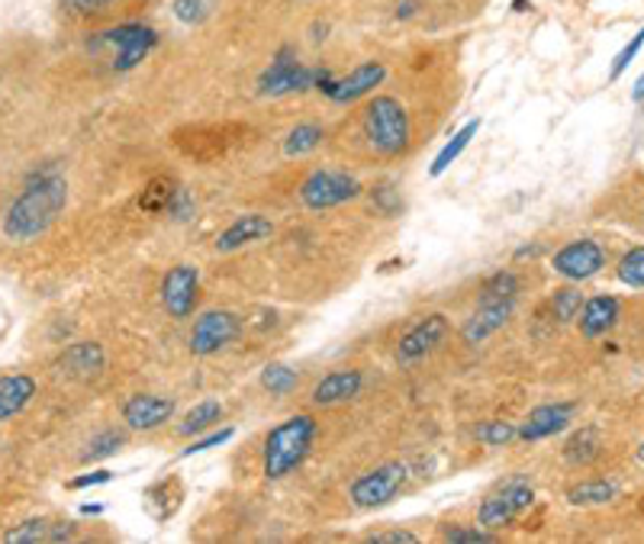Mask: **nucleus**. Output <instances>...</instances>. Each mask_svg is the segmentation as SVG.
<instances>
[{
    "mask_svg": "<svg viewBox=\"0 0 644 544\" xmlns=\"http://www.w3.org/2000/svg\"><path fill=\"white\" fill-rule=\"evenodd\" d=\"M65 206H68V181L59 172H43V175L36 172L3 213L7 243L30 245L43 239L56 226Z\"/></svg>",
    "mask_w": 644,
    "mask_h": 544,
    "instance_id": "1",
    "label": "nucleus"
},
{
    "mask_svg": "<svg viewBox=\"0 0 644 544\" xmlns=\"http://www.w3.org/2000/svg\"><path fill=\"white\" fill-rule=\"evenodd\" d=\"M316 435H319V425L309 413H296L291 419L274 425L261 445V477L268 484H278L296 474L306 464L316 445Z\"/></svg>",
    "mask_w": 644,
    "mask_h": 544,
    "instance_id": "2",
    "label": "nucleus"
},
{
    "mask_svg": "<svg viewBox=\"0 0 644 544\" xmlns=\"http://www.w3.org/2000/svg\"><path fill=\"white\" fill-rule=\"evenodd\" d=\"M361 126H364V139L367 145L384 155V158H397L410 149L412 126L407 107L390 97V94H377L367 100L364 114H361Z\"/></svg>",
    "mask_w": 644,
    "mask_h": 544,
    "instance_id": "3",
    "label": "nucleus"
},
{
    "mask_svg": "<svg viewBox=\"0 0 644 544\" xmlns=\"http://www.w3.org/2000/svg\"><path fill=\"white\" fill-rule=\"evenodd\" d=\"M159 43H162V36L149 23H119L114 29L94 33L87 39V49L91 52H110L114 71L126 74V71H132L136 64L149 59L159 49Z\"/></svg>",
    "mask_w": 644,
    "mask_h": 544,
    "instance_id": "4",
    "label": "nucleus"
},
{
    "mask_svg": "<svg viewBox=\"0 0 644 544\" xmlns=\"http://www.w3.org/2000/svg\"><path fill=\"white\" fill-rule=\"evenodd\" d=\"M364 193L361 181L349 175V172H336V168H316L313 175H306L296 197L306 210L313 213H323V210H336V206H346Z\"/></svg>",
    "mask_w": 644,
    "mask_h": 544,
    "instance_id": "5",
    "label": "nucleus"
},
{
    "mask_svg": "<svg viewBox=\"0 0 644 544\" xmlns=\"http://www.w3.org/2000/svg\"><path fill=\"white\" fill-rule=\"evenodd\" d=\"M410 481V464L407 461H387L377 464L371 471H364L361 477H354L349 486V499L354 509H380L387 502H394L400 496V489Z\"/></svg>",
    "mask_w": 644,
    "mask_h": 544,
    "instance_id": "6",
    "label": "nucleus"
},
{
    "mask_svg": "<svg viewBox=\"0 0 644 544\" xmlns=\"http://www.w3.org/2000/svg\"><path fill=\"white\" fill-rule=\"evenodd\" d=\"M258 94L261 97H288V94H303L316 87V68H306L296 59L293 46H281L274 52L271 64L258 74Z\"/></svg>",
    "mask_w": 644,
    "mask_h": 544,
    "instance_id": "7",
    "label": "nucleus"
},
{
    "mask_svg": "<svg viewBox=\"0 0 644 544\" xmlns=\"http://www.w3.org/2000/svg\"><path fill=\"white\" fill-rule=\"evenodd\" d=\"M535 506V489L526 481H510L500 489H493L480 506H477V525L500 532L513 522H519L528 509Z\"/></svg>",
    "mask_w": 644,
    "mask_h": 544,
    "instance_id": "8",
    "label": "nucleus"
},
{
    "mask_svg": "<svg viewBox=\"0 0 644 544\" xmlns=\"http://www.w3.org/2000/svg\"><path fill=\"white\" fill-rule=\"evenodd\" d=\"M238 335H242V319L233 309H207L194 319L187 345H190L194 358H210V355H220L223 348H230Z\"/></svg>",
    "mask_w": 644,
    "mask_h": 544,
    "instance_id": "9",
    "label": "nucleus"
},
{
    "mask_svg": "<svg viewBox=\"0 0 644 544\" xmlns=\"http://www.w3.org/2000/svg\"><path fill=\"white\" fill-rule=\"evenodd\" d=\"M602 268H606V248L593 239H574L564 248H558L551 258V271L571 284H584L589 277H596Z\"/></svg>",
    "mask_w": 644,
    "mask_h": 544,
    "instance_id": "10",
    "label": "nucleus"
},
{
    "mask_svg": "<svg viewBox=\"0 0 644 544\" xmlns=\"http://www.w3.org/2000/svg\"><path fill=\"white\" fill-rule=\"evenodd\" d=\"M448 335V316L445 312H429L422 316L415 326L403 332V339L397 342V362L400 364H419L429 358Z\"/></svg>",
    "mask_w": 644,
    "mask_h": 544,
    "instance_id": "11",
    "label": "nucleus"
},
{
    "mask_svg": "<svg viewBox=\"0 0 644 544\" xmlns=\"http://www.w3.org/2000/svg\"><path fill=\"white\" fill-rule=\"evenodd\" d=\"M200 300V268L175 264L162 281V306L172 319H190Z\"/></svg>",
    "mask_w": 644,
    "mask_h": 544,
    "instance_id": "12",
    "label": "nucleus"
},
{
    "mask_svg": "<svg viewBox=\"0 0 644 544\" xmlns=\"http://www.w3.org/2000/svg\"><path fill=\"white\" fill-rule=\"evenodd\" d=\"M384 81H387V64H384V61H361V64H354L346 78H336V81L329 84L326 97H329L332 104L346 107V104H354V100L374 94Z\"/></svg>",
    "mask_w": 644,
    "mask_h": 544,
    "instance_id": "13",
    "label": "nucleus"
},
{
    "mask_svg": "<svg viewBox=\"0 0 644 544\" xmlns=\"http://www.w3.org/2000/svg\"><path fill=\"white\" fill-rule=\"evenodd\" d=\"M177 413V403L172 397L159 393H136L122 403V423L129 431H155L165 423H172Z\"/></svg>",
    "mask_w": 644,
    "mask_h": 544,
    "instance_id": "14",
    "label": "nucleus"
},
{
    "mask_svg": "<svg viewBox=\"0 0 644 544\" xmlns=\"http://www.w3.org/2000/svg\"><path fill=\"white\" fill-rule=\"evenodd\" d=\"M361 390H364V374L358 367H339L329 370L323 380H316V387L309 390V403L319 410H332L352 403L354 397H361Z\"/></svg>",
    "mask_w": 644,
    "mask_h": 544,
    "instance_id": "15",
    "label": "nucleus"
},
{
    "mask_svg": "<svg viewBox=\"0 0 644 544\" xmlns=\"http://www.w3.org/2000/svg\"><path fill=\"white\" fill-rule=\"evenodd\" d=\"M271 236H274V223L265 213H242V216H235L233 223L216 236L213 248L220 255H233V251H242L248 245L265 243Z\"/></svg>",
    "mask_w": 644,
    "mask_h": 544,
    "instance_id": "16",
    "label": "nucleus"
},
{
    "mask_svg": "<svg viewBox=\"0 0 644 544\" xmlns=\"http://www.w3.org/2000/svg\"><path fill=\"white\" fill-rule=\"evenodd\" d=\"M574 413H577L574 403H541V406H535L519 423V441L554 438L558 431H564L567 425L574 423Z\"/></svg>",
    "mask_w": 644,
    "mask_h": 544,
    "instance_id": "17",
    "label": "nucleus"
},
{
    "mask_svg": "<svg viewBox=\"0 0 644 544\" xmlns=\"http://www.w3.org/2000/svg\"><path fill=\"white\" fill-rule=\"evenodd\" d=\"M513 309H516V300L480 303V306H477V309H473V312L468 316L465 329H461V339H465V345H470V348L483 345L490 335H496V332H500V329L510 322Z\"/></svg>",
    "mask_w": 644,
    "mask_h": 544,
    "instance_id": "18",
    "label": "nucleus"
},
{
    "mask_svg": "<svg viewBox=\"0 0 644 544\" xmlns=\"http://www.w3.org/2000/svg\"><path fill=\"white\" fill-rule=\"evenodd\" d=\"M107 367V355L97 342H74L61 352L59 370L71 380H81V383H91L104 374Z\"/></svg>",
    "mask_w": 644,
    "mask_h": 544,
    "instance_id": "19",
    "label": "nucleus"
},
{
    "mask_svg": "<svg viewBox=\"0 0 644 544\" xmlns=\"http://www.w3.org/2000/svg\"><path fill=\"white\" fill-rule=\"evenodd\" d=\"M619 300L609 297V294H599V297H589L581 306L577 312V326H581V335L584 339H606L612 332V326L619 322Z\"/></svg>",
    "mask_w": 644,
    "mask_h": 544,
    "instance_id": "20",
    "label": "nucleus"
},
{
    "mask_svg": "<svg viewBox=\"0 0 644 544\" xmlns=\"http://www.w3.org/2000/svg\"><path fill=\"white\" fill-rule=\"evenodd\" d=\"M71 539H74V522H52V519H26L3 535L7 544H59Z\"/></svg>",
    "mask_w": 644,
    "mask_h": 544,
    "instance_id": "21",
    "label": "nucleus"
},
{
    "mask_svg": "<svg viewBox=\"0 0 644 544\" xmlns=\"http://www.w3.org/2000/svg\"><path fill=\"white\" fill-rule=\"evenodd\" d=\"M142 502H145V509H149V516L155 522H168L177 509H180V502H184V484H180V477H175V474L159 477L155 484H149V489L142 493Z\"/></svg>",
    "mask_w": 644,
    "mask_h": 544,
    "instance_id": "22",
    "label": "nucleus"
},
{
    "mask_svg": "<svg viewBox=\"0 0 644 544\" xmlns=\"http://www.w3.org/2000/svg\"><path fill=\"white\" fill-rule=\"evenodd\" d=\"M36 390L39 383L30 374H3L0 377V425L20 416L33 403Z\"/></svg>",
    "mask_w": 644,
    "mask_h": 544,
    "instance_id": "23",
    "label": "nucleus"
},
{
    "mask_svg": "<svg viewBox=\"0 0 644 544\" xmlns=\"http://www.w3.org/2000/svg\"><path fill=\"white\" fill-rule=\"evenodd\" d=\"M223 403L220 400H200L194 410H187V416L180 419L177 425V435L180 438H197V435H203V431H210V428H216V425L223 423Z\"/></svg>",
    "mask_w": 644,
    "mask_h": 544,
    "instance_id": "24",
    "label": "nucleus"
},
{
    "mask_svg": "<svg viewBox=\"0 0 644 544\" xmlns=\"http://www.w3.org/2000/svg\"><path fill=\"white\" fill-rule=\"evenodd\" d=\"M477 129H480V120L465 122V126H461V129H458V132L445 142V149L435 155V162H432V168H429V175H432V178H442V175H445V172H448V168L461 158V155H465V149L470 145V139L477 135Z\"/></svg>",
    "mask_w": 644,
    "mask_h": 544,
    "instance_id": "25",
    "label": "nucleus"
},
{
    "mask_svg": "<svg viewBox=\"0 0 644 544\" xmlns=\"http://www.w3.org/2000/svg\"><path fill=\"white\" fill-rule=\"evenodd\" d=\"M175 190H177L175 178H168V175H155L152 181L142 187V193H139L136 206H139L142 213H149V216H159V213H165V210H168V203H172Z\"/></svg>",
    "mask_w": 644,
    "mask_h": 544,
    "instance_id": "26",
    "label": "nucleus"
},
{
    "mask_svg": "<svg viewBox=\"0 0 644 544\" xmlns=\"http://www.w3.org/2000/svg\"><path fill=\"white\" fill-rule=\"evenodd\" d=\"M323 139H326V132H323L319 122H296L288 132V139H284V155L288 158H303V155L316 152L323 145Z\"/></svg>",
    "mask_w": 644,
    "mask_h": 544,
    "instance_id": "27",
    "label": "nucleus"
},
{
    "mask_svg": "<svg viewBox=\"0 0 644 544\" xmlns=\"http://www.w3.org/2000/svg\"><path fill=\"white\" fill-rule=\"evenodd\" d=\"M599 454H602V438H599L596 428H581V431L571 435L567 445H564V458H567L571 464H577V468L593 464Z\"/></svg>",
    "mask_w": 644,
    "mask_h": 544,
    "instance_id": "28",
    "label": "nucleus"
},
{
    "mask_svg": "<svg viewBox=\"0 0 644 544\" xmlns=\"http://www.w3.org/2000/svg\"><path fill=\"white\" fill-rule=\"evenodd\" d=\"M619 496V486L612 481H584V484L567 489L571 506H606Z\"/></svg>",
    "mask_w": 644,
    "mask_h": 544,
    "instance_id": "29",
    "label": "nucleus"
},
{
    "mask_svg": "<svg viewBox=\"0 0 644 544\" xmlns=\"http://www.w3.org/2000/svg\"><path fill=\"white\" fill-rule=\"evenodd\" d=\"M122 445H126V431H119V428H104V431H97V435L87 441V448H84L81 461H84V464L107 461V458H114V454H117Z\"/></svg>",
    "mask_w": 644,
    "mask_h": 544,
    "instance_id": "30",
    "label": "nucleus"
},
{
    "mask_svg": "<svg viewBox=\"0 0 644 544\" xmlns=\"http://www.w3.org/2000/svg\"><path fill=\"white\" fill-rule=\"evenodd\" d=\"M516 297H519V277H516V271H493L480 284V303L516 300Z\"/></svg>",
    "mask_w": 644,
    "mask_h": 544,
    "instance_id": "31",
    "label": "nucleus"
},
{
    "mask_svg": "<svg viewBox=\"0 0 644 544\" xmlns=\"http://www.w3.org/2000/svg\"><path fill=\"white\" fill-rule=\"evenodd\" d=\"M296 383H300V374L293 370L291 364H265V370H261V387L271 393V397H291L293 390H296Z\"/></svg>",
    "mask_w": 644,
    "mask_h": 544,
    "instance_id": "32",
    "label": "nucleus"
},
{
    "mask_svg": "<svg viewBox=\"0 0 644 544\" xmlns=\"http://www.w3.org/2000/svg\"><path fill=\"white\" fill-rule=\"evenodd\" d=\"M473 438L483 445V448H506L519 438V425L516 423H503V419H487L473 428Z\"/></svg>",
    "mask_w": 644,
    "mask_h": 544,
    "instance_id": "33",
    "label": "nucleus"
},
{
    "mask_svg": "<svg viewBox=\"0 0 644 544\" xmlns=\"http://www.w3.org/2000/svg\"><path fill=\"white\" fill-rule=\"evenodd\" d=\"M216 3L220 0H175L172 10H175L177 23H184V26H203L216 13Z\"/></svg>",
    "mask_w": 644,
    "mask_h": 544,
    "instance_id": "34",
    "label": "nucleus"
},
{
    "mask_svg": "<svg viewBox=\"0 0 644 544\" xmlns=\"http://www.w3.org/2000/svg\"><path fill=\"white\" fill-rule=\"evenodd\" d=\"M581 306H584V294H581V287L571 284V287L554 291V297H551V316L564 326V322H574L577 319Z\"/></svg>",
    "mask_w": 644,
    "mask_h": 544,
    "instance_id": "35",
    "label": "nucleus"
},
{
    "mask_svg": "<svg viewBox=\"0 0 644 544\" xmlns=\"http://www.w3.org/2000/svg\"><path fill=\"white\" fill-rule=\"evenodd\" d=\"M616 274H619V281H622L625 287H635V291H642L644 287V245H639V248H632V251H625V255H622V261H619Z\"/></svg>",
    "mask_w": 644,
    "mask_h": 544,
    "instance_id": "36",
    "label": "nucleus"
},
{
    "mask_svg": "<svg viewBox=\"0 0 644 544\" xmlns=\"http://www.w3.org/2000/svg\"><path fill=\"white\" fill-rule=\"evenodd\" d=\"M235 435L233 425H223V428H210V431H203V435H197L184 451H180V458H194V454H203V451H213V448H220V445H226L230 438Z\"/></svg>",
    "mask_w": 644,
    "mask_h": 544,
    "instance_id": "37",
    "label": "nucleus"
},
{
    "mask_svg": "<svg viewBox=\"0 0 644 544\" xmlns=\"http://www.w3.org/2000/svg\"><path fill=\"white\" fill-rule=\"evenodd\" d=\"M442 542L452 544H487L496 542V532L483 529V525H452L442 532Z\"/></svg>",
    "mask_w": 644,
    "mask_h": 544,
    "instance_id": "38",
    "label": "nucleus"
},
{
    "mask_svg": "<svg viewBox=\"0 0 644 544\" xmlns=\"http://www.w3.org/2000/svg\"><path fill=\"white\" fill-rule=\"evenodd\" d=\"M371 203H374V210L380 213V216H400V210H403V200H400V190L397 187H390V184H380V187H374L371 190Z\"/></svg>",
    "mask_w": 644,
    "mask_h": 544,
    "instance_id": "39",
    "label": "nucleus"
},
{
    "mask_svg": "<svg viewBox=\"0 0 644 544\" xmlns=\"http://www.w3.org/2000/svg\"><path fill=\"white\" fill-rule=\"evenodd\" d=\"M117 0H59V7L68 16H101L114 7Z\"/></svg>",
    "mask_w": 644,
    "mask_h": 544,
    "instance_id": "40",
    "label": "nucleus"
},
{
    "mask_svg": "<svg viewBox=\"0 0 644 544\" xmlns=\"http://www.w3.org/2000/svg\"><path fill=\"white\" fill-rule=\"evenodd\" d=\"M642 46H644V26L635 33V36H632V43H629V46L616 56V61H612V71H609V78H612V81H619V78H622V71L635 61V56L642 52Z\"/></svg>",
    "mask_w": 644,
    "mask_h": 544,
    "instance_id": "41",
    "label": "nucleus"
},
{
    "mask_svg": "<svg viewBox=\"0 0 644 544\" xmlns=\"http://www.w3.org/2000/svg\"><path fill=\"white\" fill-rule=\"evenodd\" d=\"M194 210H197V206H194V197H190V190L177 184L175 197H172V203H168V210H165V213H168L175 223H187V220L194 216Z\"/></svg>",
    "mask_w": 644,
    "mask_h": 544,
    "instance_id": "42",
    "label": "nucleus"
},
{
    "mask_svg": "<svg viewBox=\"0 0 644 544\" xmlns=\"http://www.w3.org/2000/svg\"><path fill=\"white\" fill-rule=\"evenodd\" d=\"M367 542H374V544H415V542H419V535H415V532H407V529H394V532H374V535H367Z\"/></svg>",
    "mask_w": 644,
    "mask_h": 544,
    "instance_id": "43",
    "label": "nucleus"
},
{
    "mask_svg": "<svg viewBox=\"0 0 644 544\" xmlns=\"http://www.w3.org/2000/svg\"><path fill=\"white\" fill-rule=\"evenodd\" d=\"M110 481H114V474H110V471H91V474H81V477L68 481V489H87V486L110 484Z\"/></svg>",
    "mask_w": 644,
    "mask_h": 544,
    "instance_id": "44",
    "label": "nucleus"
},
{
    "mask_svg": "<svg viewBox=\"0 0 644 544\" xmlns=\"http://www.w3.org/2000/svg\"><path fill=\"white\" fill-rule=\"evenodd\" d=\"M415 7H419V0H403V3H397L394 16H397V20H412V16H415Z\"/></svg>",
    "mask_w": 644,
    "mask_h": 544,
    "instance_id": "45",
    "label": "nucleus"
},
{
    "mask_svg": "<svg viewBox=\"0 0 644 544\" xmlns=\"http://www.w3.org/2000/svg\"><path fill=\"white\" fill-rule=\"evenodd\" d=\"M632 100H635V104H644V71L639 74V81L632 84Z\"/></svg>",
    "mask_w": 644,
    "mask_h": 544,
    "instance_id": "46",
    "label": "nucleus"
},
{
    "mask_svg": "<svg viewBox=\"0 0 644 544\" xmlns=\"http://www.w3.org/2000/svg\"><path fill=\"white\" fill-rule=\"evenodd\" d=\"M309 33H313V36H309L313 43H323V39H326V33H329V26H326V23H313V29H309Z\"/></svg>",
    "mask_w": 644,
    "mask_h": 544,
    "instance_id": "47",
    "label": "nucleus"
},
{
    "mask_svg": "<svg viewBox=\"0 0 644 544\" xmlns=\"http://www.w3.org/2000/svg\"><path fill=\"white\" fill-rule=\"evenodd\" d=\"M538 255V245H526V248H519L516 251V261H523V258H535Z\"/></svg>",
    "mask_w": 644,
    "mask_h": 544,
    "instance_id": "48",
    "label": "nucleus"
},
{
    "mask_svg": "<svg viewBox=\"0 0 644 544\" xmlns=\"http://www.w3.org/2000/svg\"><path fill=\"white\" fill-rule=\"evenodd\" d=\"M526 7L531 10V3H528V0H513V10H516V13H526Z\"/></svg>",
    "mask_w": 644,
    "mask_h": 544,
    "instance_id": "49",
    "label": "nucleus"
},
{
    "mask_svg": "<svg viewBox=\"0 0 644 544\" xmlns=\"http://www.w3.org/2000/svg\"><path fill=\"white\" fill-rule=\"evenodd\" d=\"M81 512H84V516H97V512H101V506H81Z\"/></svg>",
    "mask_w": 644,
    "mask_h": 544,
    "instance_id": "50",
    "label": "nucleus"
},
{
    "mask_svg": "<svg viewBox=\"0 0 644 544\" xmlns=\"http://www.w3.org/2000/svg\"><path fill=\"white\" fill-rule=\"evenodd\" d=\"M639 461L644 464V441H642V448H639Z\"/></svg>",
    "mask_w": 644,
    "mask_h": 544,
    "instance_id": "51",
    "label": "nucleus"
}]
</instances>
